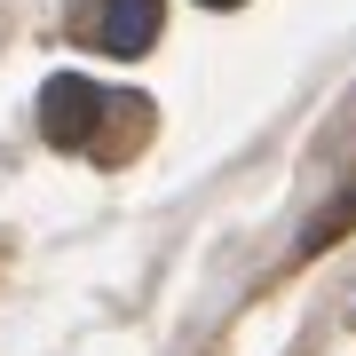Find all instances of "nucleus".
Segmentation results:
<instances>
[{"instance_id": "nucleus-1", "label": "nucleus", "mask_w": 356, "mask_h": 356, "mask_svg": "<svg viewBox=\"0 0 356 356\" xmlns=\"http://www.w3.org/2000/svg\"><path fill=\"white\" fill-rule=\"evenodd\" d=\"M111 103H119V95H103L95 79H79V72H56L48 88H40V135H48L56 151H88Z\"/></svg>"}, {"instance_id": "nucleus-2", "label": "nucleus", "mask_w": 356, "mask_h": 356, "mask_svg": "<svg viewBox=\"0 0 356 356\" xmlns=\"http://www.w3.org/2000/svg\"><path fill=\"white\" fill-rule=\"evenodd\" d=\"M159 40V0H103V16H95V48H111V56H143Z\"/></svg>"}, {"instance_id": "nucleus-3", "label": "nucleus", "mask_w": 356, "mask_h": 356, "mask_svg": "<svg viewBox=\"0 0 356 356\" xmlns=\"http://www.w3.org/2000/svg\"><path fill=\"white\" fill-rule=\"evenodd\" d=\"M198 8H238V0H198Z\"/></svg>"}]
</instances>
